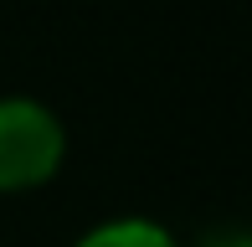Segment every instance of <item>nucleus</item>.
<instances>
[{
	"mask_svg": "<svg viewBox=\"0 0 252 247\" xmlns=\"http://www.w3.org/2000/svg\"><path fill=\"white\" fill-rule=\"evenodd\" d=\"M72 247H180V237L159 216L124 211V216H103L93 227H83L72 237Z\"/></svg>",
	"mask_w": 252,
	"mask_h": 247,
	"instance_id": "obj_2",
	"label": "nucleus"
},
{
	"mask_svg": "<svg viewBox=\"0 0 252 247\" xmlns=\"http://www.w3.org/2000/svg\"><path fill=\"white\" fill-rule=\"evenodd\" d=\"M206 247H247L242 232H221V237H206Z\"/></svg>",
	"mask_w": 252,
	"mask_h": 247,
	"instance_id": "obj_3",
	"label": "nucleus"
},
{
	"mask_svg": "<svg viewBox=\"0 0 252 247\" xmlns=\"http://www.w3.org/2000/svg\"><path fill=\"white\" fill-rule=\"evenodd\" d=\"M67 165V124L36 93H0V196L47 190Z\"/></svg>",
	"mask_w": 252,
	"mask_h": 247,
	"instance_id": "obj_1",
	"label": "nucleus"
}]
</instances>
